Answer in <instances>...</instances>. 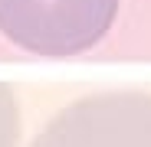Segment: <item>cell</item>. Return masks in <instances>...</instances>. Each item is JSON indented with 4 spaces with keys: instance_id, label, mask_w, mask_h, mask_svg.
<instances>
[{
    "instance_id": "cell-1",
    "label": "cell",
    "mask_w": 151,
    "mask_h": 147,
    "mask_svg": "<svg viewBox=\"0 0 151 147\" xmlns=\"http://www.w3.org/2000/svg\"><path fill=\"white\" fill-rule=\"evenodd\" d=\"M118 0H0V33L33 56H79L109 33Z\"/></svg>"
},
{
    "instance_id": "cell-2",
    "label": "cell",
    "mask_w": 151,
    "mask_h": 147,
    "mask_svg": "<svg viewBox=\"0 0 151 147\" xmlns=\"http://www.w3.org/2000/svg\"><path fill=\"white\" fill-rule=\"evenodd\" d=\"M30 147H151V95L102 92L66 105Z\"/></svg>"
},
{
    "instance_id": "cell-3",
    "label": "cell",
    "mask_w": 151,
    "mask_h": 147,
    "mask_svg": "<svg viewBox=\"0 0 151 147\" xmlns=\"http://www.w3.org/2000/svg\"><path fill=\"white\" fill-rule=\"evenodd\" d=\"M20 144V108L17 95L10 85L0 82V147H17Z\"/></svg>"
}]
</instances>
